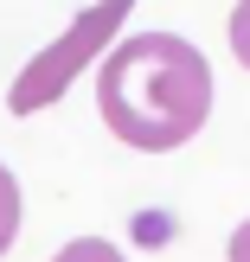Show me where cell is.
Segmentation results:
<instances>
[{
    "mask_svg": "<svg viewBox=\"0 0 250 262\" xmlns=\"http://www.w3.org/2000/svg\"><path fill=\"white\" fill-rule=\"evenodd\" d=\"M97 109L109 135L141 154L186 147L212 115V64L180 32H135L97 71Z\"/></svg>",
    "mask_w": 250,
    "mask_h": 262,
    "instance_id": "6da1fadb",
    "label": "cell"
},
{
    "mask_svg": "<svg viewBox=\"0 0 250 262\" xmlns=\"http://www.w3.org/2000/svg\"><path fill=\"white\" fill-rule=\"evenodd\" d=\"M128 7L135 0H97V7H84L71 26H64L58 38H51L45 51H39L32 64H26L20 77H13V90H7V109L13 115H39L45 102H58L64 90H71V77L84 71L90 58H97L103 45H109V32L128 19Z\"/></svg>",
    "mask_w": 250,
    "mask_h": 262,
    "instance_id": "7a4b0ae2",
    "label": "cell"
},
{
    "mask_svg": "<svg viewBox=\"0 0 250 262\" xmlns=\"http://www.w3.org/2000/svg\"><path fill=\"white\" fill-rule=\"evenodd\" d=\"M13 237H20V179L0 166V256L13 250Z\"/></svg>",
    "mask_w": 250,
    "mask_h": 262,
    "instance_id": "3957f363",
    "label": "cell"
},
{
    "mask_svg": "<svg viewBox=\"0 0 250 262\" xmlns=\"http://www.w3.org/2000/svg\"><path fill=\"white\" fill-rule=\"evenodd\" d=\"M231 51H238V64L250 71V0H238V13H231Z\"/></svg>",
    "mask_w": 250,
    "mask_h": 262,
    "instance_id": "277c9868",
    "label": "cell"
},
{
    "mask_svg": "<svg viewBox=\"0 0 250 262\" xmlns=\"http://www.w3.org/2000/svg\"><path fill=\"white\" fill-rule=\"evenodd\" d=\"M231 262H250V224L238 230V237H231Z\"/></svg>",
    "mask_w": 250,
    "mask_h": 262,
    "instance_id": "5b68a950",
    "label": "cell"
}]
</instances>
